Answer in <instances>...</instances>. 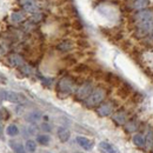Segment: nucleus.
<instances>
[{
	"label": "nucleus",
	"instance_id": "f257e3e1",
	"mask_svg": "<svg viewBox=\"0 0 153 153\" xmlns=\"http://www.w3.org/2000/svg\"><path fill=\"white\" fill-rule=\"evenodd\" d=\"M107 96V92L105 88L102 87H98L94 88L92 91V93L88 96V98L86 100H84V105L88 108H92V107H97L99 105H101L105 100V98Z\"/></svg>",
	"mask_w": 153,
	"mask_h": 153
},
{
	"label": "nucleus",
	"instance_id": "f03ea898",
	"mask_svg": "<svg viewBox=\"0 0 153 153\" xmlns=\"http://www.w3.org/2000/svg\"><path fill=\"white\" fill-rule=\"evenodd\" d=\"M74 85H76V81L71 76H62L57 84L58 94L61 97L70 96L71 93L74 92Z\"/></svg>",
	"mask_w": 153,
	"mask_h": 153
},
{
	"label": "nucleus",
	"instance_id": "7ed1b4c3",
	"mask_svg": "<svg viewBox=\"0 0 153 153\" xmlns=\"http://www.w3.org/2000/svg\"><path fill=\"white\" fill-rule=\"evenodd\" d=\"M93 91V85L91 81H85L84 84H81L76 91V99L79 101V100H86L88 96L92 93Z\"/></svg>",
	"mask_w": 153,
	"mask_h": 153
},
{
	"label": "nucleus",
	"instance_id": "20e7f679",
	"mask_svg": "<svg viewBox=\"0 0 153 153\" xmlns=\"http://www.w3.org/2000/svg\"><path fill=\"white\" fill-rule=\"evenodd\" d=\"M114 108H115L114 101L108 100V101L102 102L101 105L98 106V108H97V114L99 115V117H108V115H111L113 113Z\"/></svg>",
	"mask_w": 153,
	"mask_h": 153
},
{
	"label": "nucleus",
	"instance_id": "39448f33",
	"mask_svg": "<svg viewBox=\"0 0 153 153\" xmlns=\"http://www.w3.org/2000/svg\"><path fill=\"white\" fill-rule=\"evenodd\" d=\"M0 97L7 101H11V102H22L25 100L24 96H21L19 93H16V92H12V91H1Z\"/></svg>",
	"mask_w": 153,
	"mask_h": 153
},
{
	"label": "nucleus",
	"instance_id": "423d86ee",
	"mask_svg": "<svg viewBox=\"0 0 153 153\" xmlns=\"http://www.w3.org/2000/svg\"><path fill=\"white\" fill-rule=\"evenodd\" d=\"M72 48H73V42H72L71 40H62V41H60V42L57 45L58 51L64 52V53L70 52Z\"/></svg>",
	"mask_w": 153,
	"mask_h": 153
},
{
	"label": "nucleus",
	"instance_id": "0eeeda50",
	"mask_svg": "<svg viewBox=\"0 0 153 153\" xmlns=\"http://www.w3.org/2000/svg\"><path fill=\"white\" fill-rule=\"evenodd\" d=\"M113 121L117 125H125L128 120H127V114L124 111H118L114 115H113Z\"/></svg>",
	"mask_w": 153,
	"mask_h": 153
},
{
	"label": "nucleus",
	"instance_id": "6e6552de",
	"mask_svg": "<svg viewBox=\"0 0 153 153\" xmlns=\"http://www.w3.org/2000/svg\"><path fill=\"white\" fill-rule=\"evenodd\" d=\"M76 143L79 144V146H81L82 149H85L87 151L91 150L93 146V143L86 137H76Z\"/></svg>",
	"mask_w": 153,
	"mask_h": 153
},
{
	"label": "nucleus",
	"instance_id": "1a4fd4ad",
	"mask_svg": "<svg viewBox=\"0 0 153 153\" xmlns=\"http://www.w3.org/2000/svg\"><path fill=\"white\" fill-rule=\"evenodd\" d=\"M58 138H59V140L61 143H66L71 138V132L67 128H65V127H59V130H58Z\"/></svg>",
	"mask_w": 153,
	"mask_h": 153
},
{
	"label": "nucleus",
	"instance_id": "9d476101",
	"mask_svg": "<svg viewBox=\"0 0 153 153\" xmlns=\"http://www.w3.org/2000/svg\"><path fill=\"white\" fill-rule=\"evenodd\" d=\"M8 61L11 62V65L12 66H14V67H22L25 64H24V60H22V58L18 56V54H11L10 57H8Z\"/></svg>",
	"mask_w": 153,
	"mask_h": 153
},
{
	"label": "nucleus",
	"instance_id": "9b49d317",
	"mask_svg": "<svg viewBox=\"0 0 153 153\" xmlns=\"http://www.w3.org/2000/svg\"><path fill=\"white\" fill-rule=\"evenodd\" d=\"M99 149H100V151L104 153H118V151L115 150V147L113 145H111L110 143H107V141H101L100 144H99Z\"/></svg>",
	"mask_w": 153,
	"mask_h": 153
},
{
	"label": "nucleus",
	"instance_id": "f8f14e48",
	"mask_svg": "<svg viewBox=\"0 0 153 153\" xmlns=\"http://www.w3.org/2000/svg\"><path fill=\"white\" fill-rule=\"evenodd\" d=\"M132 141L137 147H144L146 145V141H145V135L143 133H135L132 138Z\"/></svg>",
	"mask_w": 153,
	"mask_h": 153
},
{
	"label": "nucleus",
	"instance_id": "ddd939ff",
	"mask_svg": "<svg viewBox=\"0 0 153 153\" xmlns=\"http://www.w3.org/2000/svg\"><path fill=\"white\" fill-rule=\"evenodd\" d=\"M21 5L24 6V8L27 11V12H31V13H34L38 11V6L34 1H21Z\"/></svg>",
	"mask_w": 153,
	"mask_h": 153
},
{
	"label": "nucleus",
	"instance_id": "4468645a",
	"mask_svg": "<svg viewBox=\"0 0 153 153\" xmlns=\"http://www.w3.org/2000/svg\"><path fill=\"white\" fill-rule=\"evenodd\" d=\"M144 135H145V141H146V145H145V146L152 149L153 147V130L151 127H147L146 133L144 134Z\"/></svg>",
	"mask_w": 153,
	"mask_h": 153
},
{
	"label": "nucleus",
	"instance_id": "2eb2a0df",
	"mask_svg": "<svg viewBox=\"0 0 153 153\" xmlns=\"http://www.w3.org/2000/svg\"><path fill=\"white\" fill-rule=\"evenodd\" d=\"M139 128V123L135 120V119H132V120H130V121H127L126 124H125V130L127 131V132H134V131H137Z\"/></svg>",
	"mask_w": 153,
	"mask_h": 153
},
{
	"label": "nucleus",
	"instance_id": "dca6fc26",
	"mask_svg": "<svg viewBox=\"0 0 153 153\" xmlns=\"http://www.w3.org/2000/svg\"><path fill=\"white\" fill-rule=\"evenodd\" d=\"M131 4L133 5L132 8L138 10V11H141V10H145V7L150 5V1H143V0H140V1H133Z\"/></svg>",
	"mask_w": 153,
	"mask_h": 153
},
{
	"label": "nucleus",
	"instance_id": "f3484780",
	"mask_svg": "<svg viewBox=\"0 0 153 153\" xmlns=\"http://www.w3.org/2000/svg\"><path fill=\"white\" fill-rule=\"evenodd\" d=\"M10 145H11V147L13 149V151H14L16 153H26L25 147H24L20 143H17V141H11V143H10Z\"/></svg>",
	"mask_w": 153,
	"mask_h": 153
},
{
	"label": "nucleus",
	"instance_id": "a211bd4d",
	"mask_svg": "<svg viewBox=\"0 0 153 153\" xmlns=\"http://www.w3.org/2000/svg\"><path fill=\"white\" fill-rule=\"evenodd\" d=\"M25 150L30 153L36 152V150H37V144H36V141H34V140H27V141H26V145H25Z\"/></svg>",
	"mask_w": 153,
	"mask_h": 153
},
{
	"label": "nucleus",
	"instance_id": "6ab92c4d",
	"mask_svg": "<svg viewBox=\"0 0 153 153\" xmlns=\"http://www.w3.org/2000/svg\"><path fill=\"white\" fill-rule=\"evenodd\" d=\"M40 118H41V113H40L39 111H33V112H31L30 114L27 115V120L31 121V123L38 121Z\"/></svg>",
	"mask_w": 153,
	"mask_h": 153
},
{
	"label": "nucleus",
	"instance_id": "aec40b11",
	"mask_svg": "<svg viewBox=\"0 0 153 153\" xmlns=\"http://www.w3.org/2000/svg\"><path fill=\"white\" fill-rule=\"evenodd\" d=\"M6 133L8 134L10 137H16L17 134L19 133V128L17 127V125H10L7 128H6Z\"/></svg>",
	"mask_w": 153,
	"mask_h": 153
},
{
	"label": "nucleus",
	"instance_id": "412c9836",
	"mask_svg": "<svg viewBox=\"0 0 153 153\" xmlns=\"http://www.w3.org/2000/svg\"><path fill=\"white\" fill-rule=\"evenodd\" d=\"M51 138L47 135V134H40L37 137V141H38L40 145H48Z\"/></svg>",
	"mask_w": 153,
	"mask_h": 153
},
{
	"label": "nucleus",
	"instance_id": "4be33fe9",
	"mask_svg": "<svg viewBox=\"0 0 153 153\" xmlns=\"http://www.w3.org/2000/svg\"><path fill=\"white\" fill-rule=\"evenodd\" d=\"M11 19L13 22H20L24 20V14L21 12H13L11 16Z\"/></svg>",
	"mask_w": 153,
	"mask_h": 153
},
{
	"label": "nucleus",
	"instance_id": "5701e85b",
	"mask_svg": "<svg viewBox=\"0 0 153 153\" xmlns=\"http://www.w3.org/2000/svg\"><path fill=\"white\" fill-rule=\"evenodd\" d=\"M10 118V113L6 108H0V120H7Z\"/></svg>",
	"mask_w": 153,
	"mask_h": 153
},
{
	"label": "nucleus",
	"instance_id": "b1692460",
	"mask_svg": "<svg viewBox=\"0 0 153 153\" xmlns=\"http://www.w3.org/2000/svg\"><path fill=\"white\" fill-rule=\"evenodd\" d=\"M88 70V67L86 66V65H79L78 67L76 68V72H79V73H84V72H86Z\"/></svg>",
	"mask_w": 153,
	"mask_h": 153
},
{
	"label": "nucleus",
	"instance_id": "393cba45",
	"mask_svg": "<svg viewBox=\"0 0 153 153\" xmlns=\"http://www.w3.org/2000/svg\"><path fill=\"white\" fill-rule=\"evenodd\" d=\"M41 127H42V130H44V131H47V132H48V131H51V127H50L47 124H44V125H41Z\"/></svg>",
	"mask_w": 153,
	"mask_h": 153
},
{
	"label": "nucleus",
	"instance_id": "a878e982",
	"mask_svg": "<svg viewBox=\"0 0 153 153\" xmlns=\"http://www.w3.org/2000/svg\"><path fill=\"white\" fill-rule=\"evenodd\" d=\"M151 153H153V147H152V150H151Z\"/></svg>",
	"mask_w": 153,
	"mask_h": 153
},
{
	"label": "nucleus",
	"instance_id": "bb28decb",
	"mask_svg": "<svg viewBox=\"0 0 153 153\" xmlns=\"http://www.w3.org/2000/svg\"><path fill=\"white\" fill-rule=\"evenodd\" d=\"M0 132H1V126H0Z\"/></svg>",
	"mask_w": 153,
	"mask_h": 153
}]
</instances>
